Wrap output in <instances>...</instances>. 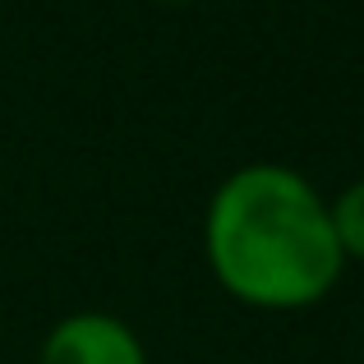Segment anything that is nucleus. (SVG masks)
<instances>
[{
  "label": "nucleus",
  "mask_w": 364,
  "mask_h": 364,
  "mask_svg": "<svg viewBox=\"0 0 364 364\" xmlns=\"http://www.w3.org/2000/svg\"><path fill=\"white\" fill-rule=\"evenodd\" d=\"M203 263L258 314L318 309L346 272L328 194L286 161H245L217 180L203 208Z\"/></svg>",
  "instance_id": "nucleus-1"
},
{
  "label": "nucleus",
  "mask_w": 364,
  "mask_h": 364,
  "mask_svg": "<svg viewBox=\"0 0 364 364\" xmlns=\"http://www.w3.org/2000/svg\"><path fill=\"white\" fill-rule=\"evenodd\" d=\"M328 213H332V231H337L346 263H364V176H355L328 198Z\"/></svg>",
  "instance_id": "nucleus-3"
},
{
  "label": "nucleus",
  "mask_w": 364,
  "mask_h": 364,
  "mask_svg": "<svg viewBox=\"0 0 364 364\" xmlns=\"http://www.w3.org/2000/svg\"><path fill=\"white\" fill-rule=\"evenodd\" d=\"M148 5H194V0H148Z\"/></svg>",
  "instance_id": "nucleus-4"
},
{
  "label": "nucleus",
  "mask_w": 364,
  "mask_h": 364,
  "mask_svg": "<svg viewBox=\"0 0 364 364\" xmlns=\"http://www.w3.org/2000/svg\"><path fill=\"white\" fill-rule=\"evenodd\" d=\"M37 364H152L134 323L107 309H74L46 328Z\"/></svg>",
  "instance_id": "nucleus-2"
}]
</instances>
